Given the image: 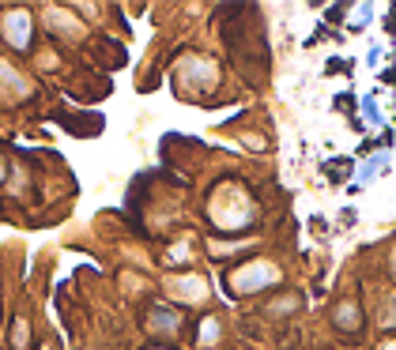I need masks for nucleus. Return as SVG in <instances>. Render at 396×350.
<instances>
[{"label": "nucleus", "mask_w": 396, "mask_h": 350, "mask_svg": "<svg viewBox=\"0 0 396 350\" xmlns=\"http://www.w3.org/2000/svg\"><path fill=\"white\" fill-rule=\"evenodd\" d=\"M0 38L12 45L15 53H26L34 45V15L26 8H8L0 12Z\"/></svg>", "instance_id": "nucleus-1"}, {"label": "nucleus", "mask_w": 396, "mask_h": 350, "mask_svg": "<svg viewBox=\"0 0 396 350\" xmlns=\"http://www.w3.org/2000/svg\"><path fill=\"white\" fill-rule=\"evenodd\" d=\"M167 290L181 301V305H197V301H208V283L200 279V275H192V271L167 279Z\"/></svg>", "instance_id": "nucleus-2"}, {"label": "nucleus", "mask_w": 396, "mask_h": 350, "mask_svg": "<svg viewBox=\"0 0 396 350\" xmlns=\"http://www.w3.org/2000/svg\"><path fill=\"white\" fill-rule=\"evenodd\" d=\"M0 98H4V102H23V98H31V79H26L12 61H0Z\"/></svg>", "instance_id": "nucleus-3"}, {"label": "nucleus", "mask_w": 396, "mask_h": 350, "mask_svg": "<svg viewBox=\"0 0 396 350\" xmlns=\"http://www.w3.org/2000/svg\"><path fill=\"white\" fill-rule=\"evenodd\" d=\"M45 26H50V34H57V38H68V42H79L87 34V26L76 19V15L68 12V8H45Z\"/></svg>", "instance_id": "nucleus-4"}, {"label": "nucleus", "mask_w": 396, "mask_h": 350, "mask_svg": "<svg viewBox=\"0 0 396 350\" xmlns=\"http://www.w3.org/2000/svg\"><path fill=\"white\" fill-rule=\"evenodd\" d=\"M147 328H151L155 335H170V331L181 328V317L174 309H167V305H155L151 312H147Z\"/></svg>", "instance_id": "nucleus-5"}, {"label": "nucleus", "mask_w": 396, "mask_h": 350, "mask_svg": "<svg viewBox=\"0 0 396 350\" xmlns=\"http://www.w3.org/2000/svg\"><path fill=\"white\" fill-rule=\"evenodd\" d=\"M381 170H389V151H377L370 162H363V170H358V177H355V189L370 185V181H374Z\"/></svg>", "instance_id": "nucleus-6"}, {"label": "nucleus", "mask_w": 396, "mask_h": 350, "mask_svg": "<svg viewBox=\"0 0 396 350\" xmlns=\"http://www.w3.org/2000/svg\"><path fill=\"white\" fill-rule=\"evenodd\" d=\"M219 339V320H208V324H200V343H215Z\"/></svg>", "instance_id": "nucleus-7"}, {"label": "nucleus", "mask_w": 396, "mask_h": 350, "mask_svg": "<svg viewBox=\"0 0 396 350\" xmlns=\"http://www.w3.org/2000/svg\"><path fill=\"white\" fill-rule=\"evenodd\" d=\"M12 343H15V350H23V343H26V324H23V320H15V335H12Z\"/></svg>", "instance_id": "nucleus-8"}, {"label": "nucleus", "mask_w": 396, "mask_h": 350, "mask_svg": "<svg viewBox=\"0 0 396 350\" xmlns=\"http://www.w3.org/2000/svg\"><path fill=\"white\" fill-rule=\"evenodd\" d=\"M370 15H374V8L363 4V8H358V15H355V26H366V23H370Z\"/></svg>", "instance_id": "nucleus-9"}, {"label": "nucleus", "mask_w": 396, "mask_h": 350, "mask_svg": "<svg viewBox=\"0 0 396 350\" xmlns=\"http://www.w3.org/2000/svg\"><path fill=\"white\" fill-rule=\"evenodd\" d=\"M363 109H366V117H370L374 125H381V113H377V106H374V98H366L363 102Z\"/></svg>", "instance_id": "nucleus-10"}, {"label": "nucleus", "mask_w": 396, "mask_h": 350, "mask_svg": "<svg viewBox=\"0 0 396 350\" xmlns=\"http://www.w3.org/2000/svg\"><path fill=\"white\" fill-rule=\"evenodd\" d=\"M4 177H8V162H4V154H0V185H4Z\"/></svg>", "instance_id": "nucleus-11"}, {"label": "nucleus", "mask_w": 396, "mask_h": 350, "mask_svg": "<svg viewBox=\"0 0 396 350\" xmlns=\"http://www.w3.org/2000/svg\"><path fill=\"white\" fill-rule=\"evenodd\" d=\"M155 350H167V347H155Z\"/></svg>", "instance_id": "nucleus-12"}]
</instances>
